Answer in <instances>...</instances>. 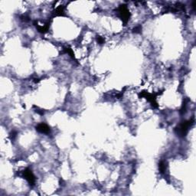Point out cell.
Masks as SVG:
<instances>
[{"label":"cell","instance_id":"1","mask_svg":"<svg viewBox=\"0 0 196 196\" xmlns=\"http://www.w3.org/2000/svg\"><path fill=\"white\" fill-rule=\"evenodd\" d=\"M118 12L119 16L121 18L123 22L127 23V22L129 21V19H130V12H129L127 6H126V5H121V6H120L118 9Z\"/></svg>","mask_w":196,"mask_h":196},{"label":"cell","instance_id":"2","mask_svg":"<svg viewBox=\"0 0 196 196\" xmlns=\"http://www.w3.org/2000/svg\"><path fill=\"white\" fill-rule=\"evenodd\" d=\"M192 122L191 120H189V121H185L183 123H182L179 125V127H178V133L179 134L182 136H185L187 134L188 131H189V127H191L192 124Z\"/></svg>","mask_w":196,"mask_h":196},{"label":"cell","instance_id":"3","mask_svg":"<svg viewBox=\"0 0 196 196\" xmlns=\"http://www.w3.org/2000/svg\"><path fill=\"white\" fill-rule=\"evenodd\" d=\"M23 176H24L26 180L28 181L30 186H34V185H35V175H33L31 170H30L29 168H26L25 170L23 172Z\"/></svg>","mask_w":196,"mask_h":196},{"label":"cell","instance_id":"4","mask_svg":"<svg viewBox=\"0 0 196 196\" xmlns=\"http://www.w3.org/2000/svg\"><path fill=\"white\" fill-rule=\"evenodd\" d=\"M36 130H38L39 133H42L48 134L50 133V128H49L48 126L45 123H40L38 124L36 127Z\"/></svg>","mask_w":196,"mask_h":196},{"label":"cell","instance_id":"5","mask_svg":"<svg viewBox=\"0 0 196 196\" xmlns=\"http://www.w3.org/2000/svg\"><path fill=\"white\" fill-rule=\"evenodd\" d=\"M159 170L161 173H164L165 172V169H166V165H165V162L164 161H161L159 164Z\"/></svg>","mask_w":196,"mask_h":196},{"label":"cell","instance_id":"6","mask_svg":"<svg viewBox=\"0 0 196 196\" xmlns=\"http://www.w3.org/2000/svg\"><path fill=\"white\" fill-rule=\"evenodd\" d=\"M64 7L63 6H59V7H57L55 10V14L57 16H61V15L64 14Z\"/></svg>","mask_w":196,"mask_h":196},{"label":"cell","instance_id":"7","mask_svg":"<svg viewBox=\"0 0 196 196\" xmlns=\"http://www.w3.org/2000/svg\"><path fill=\"white\" fill-rule=\"evenodd\" d=\"M97 42H98L99 44L104 43V38H102V37H98V38H97Z\"/></svg>","mask_w":196,"mask_h":196}]
</instances>
